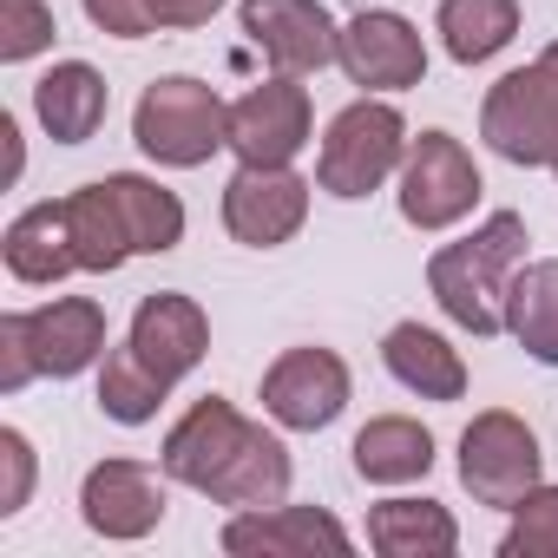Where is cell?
Returning a JSON list of instances; mask_svg holds the SVG:
<instances>
[{
    "label": "cell",
    "instance_id": "obj_1",
    "mask_svg": "<svg viewBox=\"0 0 558 558\" xmlns=\"http://www.w3.org/2000/svg\"><path fill=\"white\" fill-rule=\"evenodd\" d=\"M519 263H525V217L493 210L473 236L427 256V290L447 310V323H460L466 336H499L506 329V290H512Z\"/></svg>",
    "mask_w": 558,
    "mask_h": 558
},
{
    "label": "cell",
    "instance_id": "obj_2",
    "mask_svg": "<svg viewBox=\"0 0 558 558\" xmlns=\"http://www.w3.org/2000/svg\"><path fill=\"white\" fill-rule=\"evenodd\" d=\"M93 362H106V310L93 296H53L0 316V395H21L34 375L73 381Z\"/></svg>",
    "mask_w": 558,
    "mask_h": 558
},
{
    "label": "cell",
    "instance_id": "obj_3",
    "mask_svg": "<svg viewBox=\"0 0 558 558\" xmlns=\"http://www.w3.org/2000/svg\"><path fill=\"white\" fill-rule=\"evenodd\" d=\"M132 138L151 165H171V171H197L210 165L223 145H230V106L191 80V73H165L138 93V112H132Z\"/></svg>",
    "mask_w": 558,
    "mask_h": 558
},
{
    "label": "cell",
    "instance_id": "obj_4",
    "mask_svg": "<svg viewBox=\"0 0 558 558\" xmlns=\"http://www.w3.org/2000/svg\"><path fill=\"white\" fill-rule=\"evenodd\" d=\"M408 158V119L388 99H355L329 119L323 132V158H316V184L329 197H368L381 191Z\"/></svg>",
    "mask_w": 558,
    "mask_h": 558
},
{
    "label": "cell",
    "instance_id": "obj_5",
    "mask_svg": "<svg viewBox=\"0 0 558 558\" xmlns=\"http://www.w3.org/2000/svg\"><path fill=\"white\" fill-rule=\"evenodd\" d=\"M538 480H545L538 434H532L519 414H506V408L473 414V427L460 434V486H466L480 506L512 512V506H519Z\"/></svg>",
    "mask_w": 558,
    "mask_h": 558
},
{
    "label": "cell",
    "instance_id": "obj_6",
    "mask_svg": "<svg viewBox=\"0 0 558 558\" xmlns=\"http://www.w3.org/2000/svg\"><path fill=\"white\" fill-rule=\"evenodd\" d=\"M480 138L506 165H525V171L558 158V86L538 73V60L493 80V93L480 106Z\"/></svg>",
    "mask_w": 558,
    "mask_h": 558
},
{
    "label": "cell",
    "instance_id": "obj_7",
    "mask_svg": "<svg viewBox=\"0 0 558 558\" xmlns=\"http://www.w3.org/2000/svg\"><path fill=\"white\" fill-rule=\"evenodd\" d=\"M480 204V165L453 132H421L408 138L401 158V217L414 230H453Z\"/></svg>",
    "mask_w": 558,
    "mask_h": 558
},
{
    "label": "cell",
    "instance_id": "obj_8",
    "mask_svg": "<svg viewBox=\"0 0 558 558\" xmlns=\"http://www.w3.org/2000/svg\"><path fill=\"white\" fill-rule=\"evenodd\" d=\"M349 408V362L336 349H283L263 375V414L290 434H323Z\"/></svg>",
    "mask_w": 558,
    "mask_h": 558
},
{
    "label": "cell",
    "instance_id": "obj_9",
    "mask_svg": "<svg viewBox=\"0 0 558 558\" xmlns=\"http://www.w3.org/2000/svg\"><path fill=\"white\" fill-rule=\"evenodd\" d=\"M310 178H296L290 165H236V178L223 184V230L250 250H276L310 223Z\"/></svg>",
    "mask_w": 558,
    "mask_h": 558
},
{
    "label": "cell",
    "instance_id": "obj_10",
    "mask_svg": "<svg viewBox=\"0 0 558 558\" xmlns=\"http://www.w3.org/2000/svg\"><path fill=\"white\" fill-rule=\"evenodd\" d=\"M250 47L290 80H310L323 66H336V47H342V27L329 21L323 0H243L236 8Z\"/></svg>",
    "mask_w": 558,
    "mask_h": 558
},
{
    "label": "cell",
    "instance_id": "obj_11",
    "mask_svg": "<svg viewBox=\"0 0 558 558\" xmlns=\"http://www.w3.org/2000/svg\"><path fill=\"white\" fill-rule=\"evenodd\" d=\"M316 132V112H310V86L276 73L263 86H250L236 106H230V151L236 165H290Z\"/></svg>",
    "mask_w": 558,
    "mask_h": 558
},
{
    "label": "cell",
    "instance_id": "obj_12",
    "mask_svg": "<svg viewBox=\"0 0 558 558\" xmlns=\"http://www.w3.org/2000/svg\"><path fill=\"white\" fill-rule=\"evenodd\" d=\"M336 66L362 86V93H408L427 80V40L414 21L388 14V8H368L342 27V47H336Z\"/></svg>",
    "mask_w": 558,
    "mask_h": 558
},
{
    "label": "cell",
    "instance_id": "obj_13",
    "mask_svg": "<svg viewBox=\"0 0 558 558\" xmlns=\"http://www.w3.org/2000/svg\"><path fill=\"white\" fill-rule=\"evenodd\" d=\"M223 551H236V558H316V551H349L355 538H349V525L336 519V512H323V506H250V512H230L223 519V538H217Z\"/></svg>",
    "mask_w": 558,
    "mask_h": 558
},
{
    "label": "cell",
    "instance_id": "obj_14",
    "mask_svg": "<svg viewBox=\"0 0 558 558\" xmlns=\"http://www.w3.org/2000/svg\"><path fill=\"white\" fill-rule=\"evenodd\" d=\"M250 427H256V421H243L223 395L191 401V414L165 434V453H158L165 480H178V486H191V493L210 499V486L223 480V466L236 460V447L250 440Z\"/></svg>",
    "mask_w": 558,
    "mask_h": 558
},
{
    "label": "cell",
    "instance_id": "obj_15",
    "mask_svg": "<svg viewBox=\"0 0 558 558\" xmlns=\"http://www.w3.org/2000/svg\"><path fill=\"white\" fill-rule=\"evenodd\" d=\"M165 480L145 466V460H99L80 486V519L99 532V538H145L165 525Z\"/></svg>",
    "mask_w": 558,
    "mask_h": 558
},
{
    "label": "cell",
    "instance_id": "obj_16",
    "mask_svg": "<svg viewBox=\"0 0 558 558\" xmlns=\"http://www.w3.org/2000/svg\"><path fill=\"white\" fill-rule=\"evenodd\" d=\"M125 342L145 355V368H151L158 381H171V388H178V381L204 362V349H210V316H204L191 296L158 290V296H145V303H138V316H132Z\"/></svg>",
    "mask_w": 558,
    "mask_h": 558
},
{
    "label": "cell",
    "instance_id": "obj_17",
    "mask_svg": "<svg viewBox=\"0 0 558 558\" xmlns=\"http://www.w3.org/2000/svg\"><path fill=\"white\" fill-rule=\"evenodd\" d=\"M106 106H112V86L86 60H60L34 80V119L47 125L53 145H86L106 125Z\"/></svg>",
    "mask_w": 558,
    "mask_h": 558
},
{
    "label": "cell",
    "instance_id": "obj_18",
    "mask_svg": "<svg viewBox=\"0 0 558 558\" xmlns=\"http://www.w3.org/2000/svg\"><path fill=\"white\" fill-rule=\"evenodd\" d=\"M0 256H8L14 283H34V290H53L60 276H73L80 256H73V230H66V197L60 204H27L8 223V236H0Z\"/></svg>",
    "mask_w": 558,
    "mask_h": 558
},
{
    "label": "cell",
    "instance_id": "obj_19",
    "mask_svg": "<svg viewBox=\"0 0 558 558\" xmlns=\"http://www.w3.org/2000/svg\"><path fill=\"white\" fill-rule=\"evenodd\" d=\"M381 362H388V375H395L408 395H421V401H460V395H466V362H460V349H453L447 336L421 329V323H395L388 342H381Z\"/></svg>",
    "mask_w": 558,
    "mask_h": 558
},
{
    "label": "cell",
    "instance_id": "obj_20",
    "mask_svg": "<svg viewBox=\"0 0 558 558\" xmlns=\"http://www.w3.org/2000/svg\"><path fill=\"white\" fill-rule=\"evenodd\" d=\"M99 184H106V197H112V210L125 223L132 256H165V250L184 243V204H178V191H165L158 178H138V171H112Z\"/></svg>",
    "mask_w": 558,
    "mask_h": 558
},
{
    "label": "cell",
    "instance_id": "obj_21",
    "mask_svg": "<svg viewBox=\"0 0 558 558\" xmlns=\"http://www.w3.org/2000/svg\"><path fill=\"white\" fill-rule=\"evenodd\" d=\"M368 545L381 558H453L460 525L440 499H381L368 512Z\"/></svg>",
    "mask_w": 558,
    "mask_h": 558
},
{
    "label": "cell",
    "instance_id": "obj_22",
    "mask_svg": "<svg viewBox=\"0 0 558 558\" xmlns=\"http://www.w3.org/2000/svg\"><path fill=\"white\" fill-rule=\"evenodd\" d=\"M506 336H512L532 362L558 368V256L519 263L512 290H506Z\"/></svg>",
    "mask_w": 558,
    "mask_h": 558
},
{
    "label": "cell",
    "instance_id": "obj_23",
    "mask_svg": "<svg viewBox=\"0 0 558 558\" xmlns=\"http://www.w3.org/2000/svg\"><path fill=\"white\" fill-rule=\"evenodd\" d=\"M434 466V434L408 414H381L355 434V473L368 486H408V480H427Z\"/></svg>",
    "mask_w": 558,
    "mask_h": 558
},
{
    "label": "cell",
    "instance_id": "obj_24",
    "mask_svg": "<svg viewBox=\"0 0 558 558\" xmlns=\"http://www.w3.org/2000/svg\"><path fill=\"white\" fill-rule=\"evenodd\" d=\"M434 34H440L447 60H460V66H486V60L506 53L512 34H519V0H440Z\"/></svg>",
    "mask_w": 558,
    "mask_h": 558
},
{
    "label": "cell",
    "instance_id": "obj_25",
    "mask_svg": "<svg viewBox=\"0 0 558 558\" xmlns=\"http://www.w3.org/2000/svg\"><path fill=\"white\" fill-rule=\"evenodd\" d=\"M290 473H296V466H290V447L256 421L250 440L236 447V460L223 466V480L210 486V499H217V506H236V512H250V506H276V499L290 493Z\"/></svg>",
    "mask_w": 558,
    "mask_h": 558
},
{
    "label": "cell",
    "instance_id": "obj_26",
    "mask_svg": "<svg viewBox=\"0 0 558 558\" xmlns=\"http://www.w3.org/2000/svg\"><path fill=\"white\" fill-rule=\"evenodd\" d=\"M66 230H73V256H80V269H86V276H112V269L132 256L125 223H119V210H112L106 184H86V191H73V197H66Z\"/></svg>",
    "mask_w": 558,
    "mask_h": 558
},
{
    "label": "cell",
    "instance_id": "obj_27",
    "mask_svg": "<svg viewBox=\"0 0 558 558\" xmlns=\"http://www.w3.org/2000/svg\"><path fill=\"white\" fill-rule=\"evenodd\" d=\"M165 395H171V381H158L132 342L106 349V362H99V408H106L119 427H145V421L165 408Z\"/></svg>",
    "mask_w": 558,
    "mask_h": 558
},
{
    "label": "cell",
    "instance_id": "obj_28",
    "mask_svg": "<svg viewBox=\"0 0 558 558\" xmlns=\"http://www.w3.org/2000/svg\"><path fill=\"white\" fill-rule=\"evenodd\" d=\"M499 558H558V486L551 480H538L512 506V525L499 538Z\"/></svg>",
    "mask_w": 558,
    "mask_h": 558
},
{
    "label": "cell",
    "instance_id": "obj_29",
    "mask_svg": "<svg viewBox=\"0 0 558 558\" xmlns=\"http://www.w3.org/2000/svg\"><path fill=\"white\" fill-rule=\"evenodd\" d=\"M53 34H60V21H53L47 0H0V60H8V66L47 53Z\"/></svg>",
    "mask_w": 558,
    "mask_h": 558
},
{
    "label": "cell",
    "instance_id": "obj_30",
    "mask_svg": "<svg viewBox=\"0 0 558 558\" xmlns=\"http://www.w3.org/2000/svg\"><path fill=\"white\" fill-rule=\"evenodd\" d=\"M0 519H14L27 499H34V447L21 427H0Z\"/></svg>",
    "mask_w": 558,
    "mask_h": 558
},
{
    "label": "cell",
    "instance_id": "obj_31",
    "mask_svg": "<svg viewBox=\"0 0 558 558\" xmlns=\"http://www.w3.org/2000/svg\"><path fill=\"white\" fill-rule=\"evenodd\" d=\"M80 8H86V21H93L99 34H112V40H145V34H158L151 0H80Z\"/></svg>",
    "mask_w": 558,
    "mask_h": 558
},
{
    "label": "cell",
    "instance_id": "obj_32",
    "mask_svg": "<svg viewBox=\"0 0 558 558\" xmlns=\"http://www.w3.org/2000/svg\"><path fill=\"white\" fill-rule=\"evenodd\" d=\"M223 0H151V21L158 27H210Z\"/></svg>",
    "mask_w": 558,
    "mask_h": 558
},
{
    "label": "cell",
    "instance_id": "obj_33",
    "mask_svg": "<svg viewBox=\"0 0 558 558\" xmlns=\"http://www.w3.org/2000/svg\"><path fill=\"white\" fill-rule=\"evenodd\" d=\"M0 138H8V171L21 178V125H14V119H0Z\"/></svg>",
    "mask_w": 558,
    "mask_h": 558
},
{
    "label": "cell",
    "instance_id": "obj_34",
    "mask_svg": "<svg viewBox=\"0 0 558 558\" xmlns=\"http://www.w3.org/2000/svg\"><path fill=\"white\" fill-rule=\"evenodd\" d=\"M538 73H545V80H551V86H558V40H551V47H545V53H538Z\"/></svg>",
    "mask_w": 558,
    "mask_h": 558
},
{
    "label": "cell",
    "instance_id": "obj_35",
    "mask_svg": "<svg viewBox=\"0 0 558 558\" xmlns=\"http://www.w3.org/2000/svg\"><path fill=\"white\" fill-rule=\"evenodd\" d=\"M551 171H558V158H551Z\"/></svg>",
    "mask_w": 558,
    "mask_h": 558
}]
</instances>
